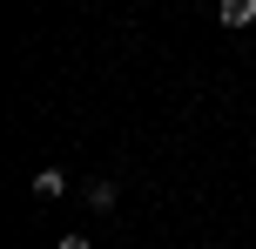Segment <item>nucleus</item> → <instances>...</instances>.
<instances>
[{
	"label": "nucleus",
	"mask_w": 256,
	"mask_h": 249,
	"mask_svg": "<svg viewBox=\"0 0 256 249\" xmlns=\"http://www.w3.org/2000/svg\"><path fill=\"white\" fill-rule=\"evenodd\" d=\"M216 13H222V27H250L256 20V0H222Z\"/></svg>",
	"instance_id": "obj_1"
},
{
	"label": "nucleus",
	"mask_w": 256,
	"mask_h": 249,
	"mask_svg": "<svg viewBox=\"0 0 256 249\" xmlns=\"http://www.w3.org/2000/svg\"><path fill=\"white\" fill-rule=\"evenodd\" d=\"M61 189H68V175H61V169H40V175H34V196H40V202H54Z\"/></svg>",
	"instance_id": "obj_2"
},
{
	"label": "nucleus",
	"mask_w": 256,
	"mask_h": 249,
	"mask_svg": "<svg viewBox=\"0 0 256 249\" xmlns=\"http://www.w3.org/2000/svg\"><path fill=\"white\" fill-rule=\"evenodd\" d=\"M61 249H88V236H61Z\"/></svg>",
	"instance_id": "obj_3"
}]
</instances>
